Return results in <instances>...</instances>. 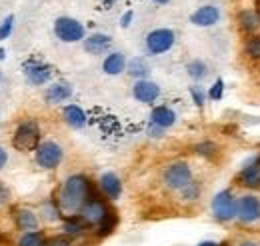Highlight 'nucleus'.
Instances as JSON below:
<instances>
[{
  "instance_id": "obj_8",
  "label": "nucleus",
  "mask_w": 260,
  "mask_h": 246,
  "mask_svg": "<svg viewBox=\"0 0 260 246\" xmlns=\"http://www.w3.org/2000/svg\"><path fill=\"white\" fill-rule=\"evenodd\" d=\"M236 218L242 224H254L260 220V198L254 194L240 196L236 202Z\"/></svg>"
},
{
  "instance_id": "obj_16",
  "label": "nucleus",
  "mask_w": 260,
  "mask_h": 246,
  "mask_svg": "<svg viewBox=\"0 0 260 246\" xmlns=\"http://www.w3.org/2000/svg\"><path fill=\"white\" fill-rule=\"evenodd\" d=\"M238 26L246 32V34H250V36H258L256 32L260 30V12L250 10V8L242 10L238 14Z\"/></svg>"
},
{
  "instance_id": "obj_44",
  "label": "nucleus",
  "mask_w": 260,
  "mask_h": 246,
  "mask_svg": "<svg viewBox=\"0 0 260 246\" xmlns=\"http://www.w3.org/2000/svg\"><path fill=\"white\" fill-rule=\"evenodd\" d=\"M258 160H260V156H258Z\"/></svg>"
},
{
  "instance_id": "obj_6",
  "label": "nucleus",
  "mask_w": 260,
  "mask_h": 246,
  "mask_svg": "<svg viewBox=\"0 0 260 246\" xmlns=\"http://www.w3.org/2000/svg\"><path fill=\"white\" fill-rule=\"evenodd\" d=\"M236 198L232 194V190H220L214 198H212V214L218 222H228L232 218H236Z\"/></svg>"
},
{
  "instance_id": "obj_39",
  "label": "nucleus",
  "mask_w": 260,
  "mask_h": 246,
  "mask_svg": "<svg viewBox=\"0 0 260 246\" xmlns=\"http://www.w3.org/2000/svg\"><path fill=\"white\" fill-rule=\"evenodd\" d=\"M238 246H258L256 242H250V240H244V242H240Z\"/></svg>"
},
{
  "instance_id": "obj_10",
  "label": "nucleus",
  "mask_w": 260,
  "mask_h": 246,
  "mask_svg": "<svg viewBox=\"0 0 260 246\" xmlns=\"http://www.w3.org/2000/svg\"><path fill=\"white\" fill-rule=\"evenodd\" d=\"M222 12L216 4H204L200 8H196L194 12L190 14V22L194 26H202V28H208V26H214L218 20H220Z\"/></svg>"
},
{
  "instance_id": "obj_13",
  "label": "nucleus",
  "mask_w": 260,
  "mask_h": 246,
  "mask_svg": "<svg viewBox=\"0 0 260 246\" xmlns=\"http://www.w3.org/2000/svg\"><path fill=\"white\" fill-rule=\"evenodd\" d=\"M238 184L246 186V188H260V160L254 158L252 162H248L240 174H238Z\"/></svg>"
},
{
  "instance_id": "obj_33",
  "label": "nucleus",
  "mask_w": 260,
  "mask_h": 246,
  "mask_svg": "<svg viewBox=\"0 0 260 246\" xmlns=\"http://www.w3.org/2000/svg\"><path fill=\"white\" fill-rule=\"evenodd\" d=\"M46 246H72L70 244V240L64 238V236H56V238H52V240H48Z\"/></svg>"
},
{
  "instance_id": "obj_14",
  "label": "nucleus",
  "mask_w": 260,
  "mask_h": 246,
  "mask_svg": "<svg viewBox=\"0 0 260 246\" xmlns=\"http://www.w3.org/2000/svg\"><path fill=\"white\" fill-rule=\"evenodd\" d=\"M110 44H112V38L108 34H102V32H94L88 38H84V50L88 54H94V56L104 54L110 48Z\"/></svg>"
},
{
  "instance_id": "obj_17",
  "label": "nucleus",
  "mask_w": 260,
  "mask_h": 246,
  "mask_svg": "<svg viewBox=\"0 0 260 246\" xmlns=\"http://www.w3.org/2000/svg\"><path fill=\"white\" fill-rule=\"evenodd\" d=\"M126 64L128 62H126V56L122 52H110L102 62V70L106 74H110V76H118V74H122L126 70Z\"/></svg>"
},
{
  "instance_id": "obj_22",
  "label": "nucleus",
  "mask_w": 260,
  "mask_h": 246,
  "mask_svg": "<svg viewBox=\"0 0 260 246\" xmlns=\"http://www.w3.org/2000/svg\"><path fill=\"white\" fill-rule=\"evenodd\" d=\"M126 70H128L130 76H134V78H138V80H146V76L150 74V64L146 62V58L136 56V58L128 60Z\"/></svg>"
},
{
  "instance_id": "obj_29",
  "label": "nucleus",
  "mask_w": 260,
  "mask_h": 246,
  "mask_svg": "<svg viewBox=\"0 0 260 246\" xmlns=\"http://www.w3.org/2000/svg\"><path fill=\"white\" fill-rule=\"evenodd\" d=\"M180 194H182V198H184V200H196V198L200 196V184L192 180L186 188H182V190H180Z\"/></svg>"
},
{
  "instance_id": "obj_32",
  "label": "nucleus",
  "mask_w": 260,
  "mask_h": 246,
  "mask_svg": "<svg viewBox=\"0 0 260 246\" xmlns=\"http://www.w3.org/2000/svg\"><path fill=\"white\" fill-rule=\"evenodd\" d=\"M190 96H192L196 106H202L204 100H206V94H204V90H202L200 86H190Z\"/></svg>"
},
{
  "instance_id": "obj_12",
  "label": "nucleus",
  "mask_w": 260,
  "mask_h": 246,
  "mask_svg": "<svg viewBox=\"0 0 260 246\" xmlns=\"http://www.w3.org/2000/svg\"><path fill=\"white\" fill-rule=\"evenodd\" d=\"M24 74L34 86H42L52 78V68L40 62H28L24 64Z\"/></svg>"
},
{
  "instance_id": "obj_19",
  "label": "nucleus",
  "mask_w": 260,
  "mask_h": 246,
  "mask_svg": "<svg viewBox=\"0 0 260 246\" xmlns=\"http://www.w3.org/2000/svg\"><path fill=\"white\" fill-rule=\"evenodd\" d=\"M72 96V86L68 82H54L52 86H48V90L44 94L46 102L48 104H58V102H64Z\"/></svg>"
},
{
  "instance_id": "obj_3",
  "label": "nucleus",
  "mask_w": 260,
  "mask_h": 246,
  "mask_svg": "<svg viewBox=\"0 0 260 246\" xmlns=\"http://www.w3.org/2000/svg\"><path fill=\"white\" fill-rule=\"evenodd\" d=\"M54 34H56L58 40L68 42V44H74V42H80V40L86 38L84 26L76 18H70V16L56 18V22H54Z\"/></svg>"
},
{
  "instance_id": "obj_41",
  "label": "nucleus",
  "mask_w": 260,
  "mask_h": 246,
  "mask_svg": "<svg viewBox=\"0 0 260 246\" xmlns=\"http://www.w3.org/2000/svg\"><path fill=\"white\" fill-rule=\"evenodd\" d=\"M4 54H6V52H4V50H2V48H0V60H2V58H4Z\"/></svg>"
},
{
  "instance_id": "obj_28",
  "label": "nucleus",
  "mask_w": 260,
  "mask_h": 246,
  "mask_svg": "<svg viewBox=\"0 0 260 246\" xmlns=\"http://www.w3.org/2000/svg\"><path fill=\"white\" fill-rule=\"evenodd\" d=\"M196 152L204 156V158H214V154L218 152V146L214 142H202V144L196 146Z\"/></svg>"
},
{
  "instance_id": "obj_20",
  "label": "nucleus",
  "mask_w": 260,
  "mask_h": 246,
  "mask_svg": "<svg viewBox=\"0 0 260 246\" xmlns=\"http://www.w3.org/2000/svg\"><path fill=\"white\" fill-rule=\"evenodd\" d=\"M62 116H64L66 124L70 126V128H82L84 124H86V114H84V110L80 108V106H76V104H68L64 106V110H62Z\"/></svg>"
},
{
  "instance_id": "obj_9",
  "label": "nucleus",
  "mask_w": 260,
  "mask_h": 246,
  "mask_svg": "<svg viewBox=\"0 0 260 246\" xmlns=\"http://www.w3.org/2000/svg\"><path fill=\"white\" fill-rule=\"evenodd\" d=\"M110 212V208L104 204V200H100L98 196H92L84 206H82V210H80V216H82V220L88 224V226H94V224H100L106 214Z\"/></svg>"
},
{
  "instance_id": "obj_18",
  "label": "nucleus",
  "mask_w": 260,
  "mask_h": 246,
  "mask_svg": "<svg viewBox=\"0 0 260 246\" xmlns=\"http://www.w3.org/2000/svg\"><path fill=\"white\" fill-rule=\"evenodd\" d=\"M176 122V112L168 106H154L152 112H150V124H156L160 126L162 130L170 128L172 124Z\"/></svg>"
},
{
  "instance_id": "obj_21",
  "label": "nucleus",
  "mask_w": 260,
  "mask_h": 246,
  "mask_svg": "<svg viewBox=\"0 0 260 246\" xmlns=\"http://www.w3.org/2000/svg\"><path fill=\"white\" fill-rule=\"evenodd\" d=\"M14 220H16V226H18L20 230H24V232H32V230L38 228V216L34 214L32 210H28V208L16 210Z\"/></svg>"
},
{
  "instance_id": "obj_35",
  "label": "nucleus",
  "mask_w": 260,
  "mask_h": 246,
  "mask_svg": "<svg viewBox=\"0 0 260 246\" xmlns=\"http://www.w3.org/2000/svg\"><path fill=\"white\" fill-rule=\"evenodd\" d=\"M148 134H150V136H160V134H162V128H160V126H156V124H150Z\"/></svg>"
},
{
  "instance_id": "obj_11",
  "label": "nucleus",
  "mask_w": 260,
  "mask_h": 246,
  "mask_svg": "<svg viewBox=\"0 0 260 246\" xmlns=\"http://www.w3.org/2000/svg\"><path fill=\"white\" fill-rule=\"evenodd\" d=\"M132 96L142 104H152L160 96V86L152 80H136L132 86Z\"/></svg>"
},
{
  "instance_id": "obj_7",
  "label": "nucleus",
  "mask_w": 260,
  "mask_h": 246,
  "mask_svg": "<svg viewBox=\"0 0 260 246\" xmlns=\"http://www.w3.org/2000/svg\"><path fill=\"white\" fill-rule=\"evenodd\" d=\"M62 156H64L62 146L54 140H46L36 148V162L40 168H46V170L56 168L62 162Z\"/></svg>"
},
{
  "instance_id": "obj_26",
  "label": "nucleus",
  "mask_w": 260,
  "mask_h": 246,
  "mask_svg": "<svg viewBox=\"0 0 260 246\" xmlns=\"http://www.w3.org/2000/svg\"><path fill=\"white\" fill-rule=\"evenodd\" d=\"M116 224H118V216L114 210H110L106 218L98 224V236H108V234H112L114 232V228H116Z\"/></svg>"
},
{
  "instance_id": "obj_37",
  "label": "nucleus",
  "mask_w": 260,
  "mask_h": 246,
  "mask_svg": "<svg viewBox=\"0 0 260 246\" xmlns=\"http://www.w3.org/2000/svg\"><path fill=\"white\" fill-rule=\"evenodd\" d=\"M8 202V192H6V188L0 184V204H6Z\"/></svg>"
},
{
  "instance_id": "obj_27",
  "label": "nucleus",
  "mask_w": 260,
  "mask_h": 246,
  "mask_svg": "<svg viewBox=\"0 0 260 246\" xmlns=\"http://www.w3.org/2000/svg\"><path fill=\"white\" fill-rule=\"evenodd\" d=\"M244 52L250 58H260V36H250L244 44Z\"/></svg>"
},
{
  "instance_id": "obj_40",
  "label": "nucleus",
  "mask_w": 260,
  "mask_h": 246,
  "mask_svg": "<svg viewBox=\"0 0 260 246\" xmlns=\"http://www.w3.org/2000/svg\"><path fill=\"white\" fill-rule=\"evenodd\" d=\"M152 2H156V4H160V6H162V4H168L170 0H152Z\"/></svg>"
},
{
  "instance_id": "obj_43",
  "label": "nucleus",
  "mask_w": 260,
  "mask_h": 246,
  "mask_svg": "<svg viewBox=\"0 0 260 246\" xmlns=\"http://www.w3.org/2000/svg\"><path fill=\"white\" fill-rule=\"evenodd\" d=\"M220 246H228V244H226V242H220Z\"/></svg>"
},
{
  "instance_id": "obj_5",
  "label": "nucleus",
  "mask_w": 260,
  "mask_h": 246,
  "mask_svg": "<svg viewBox=\"0 0 260 246\" xmlns=\"http://www.w3.org/2000/svg\"><path fill=\"white\" fill-rule=\"evenodd\" d=\"M162 180L170 190H182L192 182V168L186 162H174L164 170Z\"/></svg>"
},
{
  "instance_id": "obj_42",
  "label": "nucleus",
  "mask_w": 260,
  "mask_h": 246,
  "mask_svg": "<svg viewBox=\"0 0 260 246\" xmlns=\"http://www.w3.org/2000/svg\"><path fill=\"white\" fill-rule=\"evenodd\" d=\"M102 2H108V4H110V2H114V0H102Z\"/></svg>"
},
{
  "instance_id": "obj_31",
  "label": "nucleus",
  "mask_w": 260,
  "mask_h": 246,
  "mask_svg": "<svg viewBox=\"0 0 260 246\" xmlns=\"http://www.w3.org/2000/svg\"><path fill=\"white\" fill-rule=\"evenodd\" d=\"M222 94H224V82L218 78L212 86H210V93H208V96L212 98V100H220L222 98Z\"/></svg>"
},
{
  "instance_id": "obj_36",
  "label": "nucleus",
  "mask_w": 260,
  "mask_h": 246,
  "mask_svg": "<svg viewBox=\"0 0 260 246\" xmlns=\"http://www.w3.org/2000/svg\"><path fill=\"white\" fill-rule=\"evenodd\" d=\"M6 162H8V154H6V150L0 146V170L6 166Z\"/></svg>"
},
{
  "instance_id": "obj_38",
  "label": "nucleus",
  "mask_w": 260,
  "mask_h": 246,
  "mask_svg": "<svg viewBox=\"0 0 260 246\" xmlns=\"http://www.w3.org/2000/svg\"><path fill=\"white\" fill-rule=\"evenodd\" d=\"M198 246H220V244H216V242H212V240H204V242H200Z\"/></svg>"
},
{
  "instance_id": "obj_24",
  "label": "nucleus",
  "mask_w": 260,
  "mask_h": 246,
  "mask_svg": "<svg viewBox=\"0 0 260 246\" xmlns=\"http://www.w3.org/2000/svg\"><path fill=\"white\" fill-rule=\"evenodd\" d=\"M186 72H188V76L192 80L200 82V80H204L208 76V66H206V62L202 60H190L186 64Z\"/></svg>"
},
{
  "instance_id": "obj_4",
  "label": "nucleus",
  "mask_w": 260,
  "mask_h": 246,
  "mask_svg": "<svg viewBox=\"0 0 260 246\" xmlns=\"http://www.w3.org/2000/svg\"><path fill=\"white\" fill-rule=\"evenodd\" d=\"M38 140H40V126L34 120H26L16 128L12 144H14V148L26 152V150H36L40 146Z\"/></svg>"
},
{
  "instance_id": "obj_1",
  "label": "nucleus",
  "mask_w": 260,
  "mask_h": 246,
  "mask_svg": "<svg viewBox=\"0 0 260 246\" xmlns=\"http://www.w3.org/2000/svg\"><path fill=\"white\" fill-rule=\"evenodd\" d=\"M92 184L86 176L82 174H74L70 178H66L60 192H58V208L64 214H76L82 210V206L92 198Z\"/></svg>"
},
{
  "instance_id": "obj_30",
  "label": "nucleus",
  "mask_w": 260,
  "mask_h": 246,
  "mask_svg": "<svg viewBox=\"0 0 260 246\" xmlns=\"http://www.w3.org/2000/svg\"><path fill=\"white\" fill-rule=\"evenodd\" d=\"M12 26H14V16L10 14V16H6V18L2 20V24H0V40H6V38L10 36Z\"/></svg>"
},
{
  "instance_id": "obj_23",
  "label": "nucleus",
  "mask_w": 260,
  "mask_h": 246,
  "mask_svg": "<svg viewBox=\"0 0 260 246\" xmlns=\"http://www.w3.org/2000/svg\"><path fill=\"white\" fill-rule=\"evenodd\" d=\"M86 226L88 224L82 220V216H68L62 224V230L66 236H80L86 230Z\"/></svg>"
},
{
  "instance_id": "obj_15",
  "label": "nucleus",
  "mask_w": 260,
  "mask_h": 246,
  "mask_svg": "<svg viewBox=\"0 0 260 246\" xmlns=\"http://www.w3.org/2000/svg\"><path fill=\"white\" fill-rule=\"evenodd\" d=\"M98 184H100V190L104 192V196H106L108 200H116V198L122 194V182H120V178H118L114 172L102 174Z\"/></svg>"
},
{
  "instance_id": "obj_25",
  "label": "nucleus",
  "mask_w": 260,
  "mask_h": 246,
  "mask_svg": "<svg viewBox=\"0 0 260 246\" xmlns=\"http://www.w3.org/2000/svg\"><path fill=\"white\" fill-rule=\"evenodd\" d=\"M18 246H46V236L40 230H32V232H24L18 240Z\"/></svg>"
},
{
  "instance_id": "obj_34",
  "label": "nucleus",
  "mask_w": 260,
  "mask_h": 246,
  "mask_svg": "<svg viewBox=\"0 0 260 246\" xmlns=\"http://www.w3.org/2000/svg\"><path fill=\"white\" fill-rule=\"evenodd\" d=\"M132 16H134V12H132V10H128V12H124V14H122V18H120V26H122V28H128L130 22H132Z\"/></svg>"
},
{
  "instance_id": "obj_2",
  "label": "nucleus",
  "mask_w": 260,
  "mask_h": 246,
  "mask_svg": "<svg viewBox=\"0 0 260 246\" xmlns=\"http://www.w3.org/2000/svg\"><path fill=\"white\" fill-rule=\"evenodd\" d=\"M176 42V34L170 30V28H156V30H150L146 34V40H144V48L148 54L152 56H158L168 52Z\"/></svg>"
}]
</instances>
